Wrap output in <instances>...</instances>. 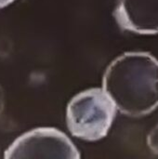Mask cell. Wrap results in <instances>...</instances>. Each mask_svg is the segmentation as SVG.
I'll return each instance as SVG.
<instances>
[{"mask_svg": "<svg viewBox=\"0 0 158 159\" xmlns=\"http://www.w3.org/2000/svg\"><path fill=\"white\" fill-rule=\"evenodd\" d=\"M102 89L120 113L141 117L158 107V60L148 52H127L107 67Z\"/></svg>", "mask_w": 158, "mask_h": 159, "instance_id": "6da1fadb", "label": "cell"}, {"mask_svg": "<svg viewBox=\"0 0 158 159\" xmlns=\"http://www.w3.org/2000/svg\"><path fill=\"white\" fill-rule=\"evenodd\" d=\"M116 106L103 89L93 88L76 94L66 109L70 133L80 140L96 142L107 136L116 116Z\"/></svg>", "mask_w": 158, "mask_h": 159, "instance_id": "7a4b0ae2", "label": "cell"}, {"mask_svg": "<svg viewBox=\"0 0 158 159\" xmlns=\"http://www.w3.org/2000/svg\"><path fill=\"white\" fill-rule=\"evenodd\" d=\"M4 158L78 159L80 154L58 129L37 128L19 136L4 151Z\"/></svg>", "mask_w": 158, "mask_h": 159, "instance_id": "3957f363", "label": "cell"}, {"mask_svg": "<svg viewBox=\"0 0 158 159\" xmlns=\"http://www.w3.org/2000/svg\"><path fill=\"white\" fill-rule=\"evenodd\" d=\"M114 15L125 31L139 34H158V0H118Z\"/></svg>", "mask_w": 158, "mask_h": 159, "instance_id": "277c9868", "label": "cell"}, {"mask_svg": "<svg viewBox=\"0 0 158 159\" xmlns=\"http://www.w3.org/2000/svg\"><path fill=\"white\" fill-rule=\"evenodd\" d=\"M147 144H148V147L155 154L158 155V124L149 133L147 137Z\"/></svg>", "mask_w": 158, "mask_h": 159, "instance_id": "5b68a950", "label": "cell"}, {"mask_svg": "<svg viewBox=\"0 0 158 159\" xmlns=\"http://www.w3.org/2000/svg\"><path fill=\"white\" fill-rule=\"evenodd\" d=\"M5 108V91L0 85V116Z\"/></svg>", "mask_w": 158, "mask_h": 159, "instance_id": "8992f818", "label": "cell"}, {"mask_svg": "<svg viewBox=\"0 0 158 159\" xmlns=\"http://www.w3.org/2000/svg\"><path fill=\"white\" fill-rule=\"evenodd\" d=\"M15 0H0V9L7 7L8 5H10L11 3H13Z\"/></svg>", "mask_w": 158, "mask_h": 159, "instance_id": "52a82bcc", "label": "cell"}]
</instances>
